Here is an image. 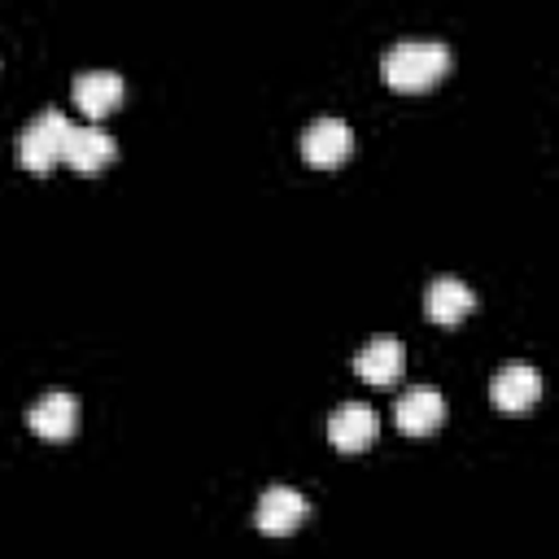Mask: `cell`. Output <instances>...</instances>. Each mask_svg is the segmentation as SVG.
<instances>
[{
    "label": "cell",
    "instance_id": "obj_1",
    "mask_svg": "<svg viewBox=\"0 0 559 559\" xmlns=\"http://www.w3.org/2000/svg\"><path fill=\"white\" fill-rule=\"evenodd\" d=\"M384 79L397 92H419L428 83H437L450 70V48L441 39H397L384 52Z\"/></svg>",
    "mask_w": 559,
    "mask_h": 559
},
{
    "label": "cell",
    "instance_id": "obj_2",
    "mask_svg": "<svg viewBox=\"0 0 559 559\" xmlns=\"http://www.w3.org/2000/svg\"><path fill=\"white\" fill-rule=\"evenodd\" d=\"M70 127H74V122H70L57 105L39 109V114L22 127V135H17V157H22V166H26V170H48V166H57L61 153H66V140H70Z\"/></svg>",
    "mask_w": 559,
    "mask_h": 559
},
{
    "label": "cell",
    "instance_id": "obj_3",
    "mask_svg": "<svg viewBox=\"0 0 559 559\" xmlns=\"http://www.w3.org/2000/svg\"><path fill=\"white\" fill-rule=\"evenodd\" d=\"M349 148H354V131L336 114H323L301 131V153L310 166H336L349 157Z\"/></svg>",
    "mask_w": 559,
    "mask_h": 559
},
{
    "label": "cell",
    "instance_id": "obj_4",
    "mask_svg": "<svg viewBox=\"0 0 559 559\" xmlns=\"http://www.w3.org/2000/svg\"><path fill=\"white\" fill-rule=\"evenodd\" d=\"M306 511H310V502L301 498V489H293V485H271V489H262V498H258V507H253V524H258L262 533L280 537V533H293V528L306 520Z\"/></svg>",
    "mask_w": 559,
    "mask_h": 559
},
{
    "label": "cell",
    "instance_id": "obj_5",
    "mask_svg": "<svg viewBox=\"0 0 559 559\" xmlns=\"http://www.w3.org/2000/svg\"><path fill=\"white\" fill-rule=\"evenodd\" d=\"M114 157H118V140H114L100 122H79V127H70V140H66L61 162H70L74 170L92 175V170L109 166Z\"/></svg>",
    "mask_w": 559,
    "mask_h": 559
},
{
    "label": "cell",
    "instance_id": "obj_6",
    "mask_svg": "<svg viewBox=\"0 0 559 559\" xmlns=\"http://www.w3.org/2000/svg\"><path fill=\"white\" fill-rule=\"evenodd\" d=\"M402 367H406V349H402V341H397L393 332L371 336V341L354 354V371H358L367 384H393V380L402 376Z\"/></svg>",
    "mask_w": 559,
    "mask_h": 559
},
{
    "label": "cell",
    "instance_id": "obj_7",
    "mask_svg": "<svg viewBox=\"0 0 559 559\" xmlns=\"http://www.w3.org/2000/svg\"><path fill=\"white\" fill-rule=\"evenodd\" d=\"M441 419H445V397H441L437 389H428V384H419V389H411V393H402V397L393 402V424H397L402 432H411V437L437 432Z\"/></svg>",
    "mask_w": 559,
    "mask_h": 559
},
{
    "label": "cell",
    "instance_id": "obj_8",
    "mask_svg": "<svg viewBox=\"0 0 559 559\" xmlns=\"http://www.w3.org/2000/svg\"><path fill=\"white\" fill-rule=\"evenodd\" d=\"M26 424H31V432H39L48 441H61V437H70L79 428V397L66 393V389H52L39 402H31Z\"/></svg>",
    "mask_w": 559,
    "mask_h": 559
},
{
    "label": "cell",
    "instance_id": "obj_9",
    "mask_svg": "<svg viewBox=\"0 0 559 559\" xmlns=\"http://www.w3.org/2000/svg\"><path fill=\"white\" fill-rule=\"evenodd\" d=\"M380 432V419L367 402H341L332 415H328V441L336 450H362L371 445Z\"/></svg>",
    "mask_w": 559,
    "mask_h": 559
},
{
    "label": "cell",
    "instance_id": "obj_10",
    "mask_svg": "<svg viewBox=\"0 0 559 559\" xmlns=\"http://www.w3.org/2000/svg\"><path fill=\"white\" fill-rule=\"evenodd\" d=\"M122 74L118 70H83L79 79H74V105L96 122V118H105L109 109H118V100H122Z\"/></svg>",
    "mask_w": 559,
    "mask_h": 559
},
{
    "label": "cell",
    "instance_id": "obj_11",
    "mask_svg": "<svg viewBox=\"0 0 559 559\" xmlns=\"http://www.w3.org/2000/svg\"><path fill=\"white\" fill-rule=\"evenodd\" d=\"M489 397H493L502 411H524V406H533V402L542 397V376H537V367H528V362H507V367H498V376H493V384H489Z\"/></svg>",
    "mask_w": 559,
    "mask_h": 559
},
{
    "label": "cell",
    "instance_id": "obj_12",
    "mask_svg": "<svg viewBox=\"0 0 559 559\" xmlns=\"http://www.w3.org/2000/svg\"><path fill=\"white\" fill-rule=\"evenodd\" d=\"M472 306H476V293L459 275H437L424 293V310L432 323H459L472 314Z\"/></svg>",
    "mask_w": 559,
    "mask_h": 559
}]
</instances>
